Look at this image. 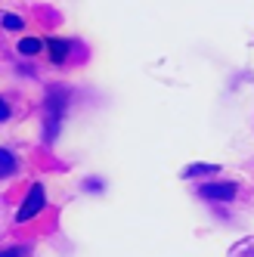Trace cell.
Returning a JSON list of instances; mask_svg holds the SVG:
<instances>
[{
  "label": "cell",
  "mask_w": 254,
  "mask_h": 257,
  "mask_svg": "<svg viewBox=\"0 0 254 257\" xmlns=\"http://www.w3.org/2000/svg\"><path fill=\"white\" fill-rule=\"evenodd\" d=\"M65 102H68V90L53 84L47 90V102H44V112H47V140L53 143L59 134V124H62V115H65Z\"/></svg>",
  "instance_id": "cell-1"
},
{
  "label": "cell",
  "mask_w": 254,
  "mask_h": 257,
  "mask_svg": "<svg viewBox=\"0 0 254 257\" xmlns=\"http://www.w3.org/2000/svg\"><path fill=\"white\" fill-rule=\"evenodd\" d=\"M44 205H47V192H44L41 183H34L28 189V195H25V205L19 208V214H16V220H19V223H28L31 217H38L44 211Z\"/></svg>",
  "instance_id": "cell-2"
},
{
  "label": "cell",
  "mask_w": 254,
  "mask_h": 257,
  "mask_svg": "<svg viewBox=\"0 0 254 257\" xmlns=\"http://www.w3.org/2000/svg\"><path fill=\"white\" fill-rule=\"evenodd\" d=\"M198 195L208 201H232L235 198V183H208L198 189Z\"/></svg>",
  "instance_id": "cell-3"
},
{
  "label": "cell",
  "mask_w": 254,
  "mask_h": 257,
  "mask_svg": "<svg viewBox=\"0 0 254 257\" xmlns=\"http://www.w3.org/2000/svg\"><path fill=\"white\" fill-rule=\"evenodd\" d=\"M16 168H19V161H16V155L10 149H0V177H13Z\"/></svg>",
  "instance_id": "cell-4"
},
{
  "label": "cell",
  "mask_w": 254,
  "mask_h": 257,
  "mask_svg": "<svg viewBox=\"0 0 254 257\" xmlns=\"http://www.w3.org/2000/svg\"><path fill=\"white\" fill-rule=\"evenodd\" d=\"M220 168H217V164H186L183 168V180H189V177H205V174H217Z\"/></svg>",
  "instance_id": "cell-5"
},
{
  "label": "cell",
  "mask_w": 254,
  "mask_h": 257,
  "mask_svg": "<svg viewBox=\"0 0 254 257\" xmlns=\"http://www.w3.org/2000/svg\"><path fill=\"white\" fill-rule=\"evenodd\" d=\"M47 47H50V59L53 62H62L68 56V44L65 41H47Z\"/></svg>",
  "instance_id": "cell-6"
},
{
  "label": "cell",
  "mask_w": 254,
  "mask_h": 257,
  "mask_svg": "<svg viewBox=\"0 0 254 257\" xmlns=\"http://www.w3.org/2000/svg\"><path fill=\"white\" fill-rule=\"evenodd\" d=\"M44 47H47V44H44V41H38V38H25V41L19 44V50L25 53V56H38Z\"/></svg>",
  "instance_id": "cell-7"
},
{
  "label": "cell",
  "mask_w": 254,
  "mask_h": 257,
  "mask_svg": "<svg viewBox=\"0 0 254 257\" xmlns=\"http://www.w3.org/2000/svg\"><path fill=\"white\" fill-rule=\"evenodd\" d=\"M0 22H4L7 31H22V28H25L22 16H13V13H4V16H0Z\"/></svg>",
  "instance_id": "cell-8"
},
{
  "label": "cell",
  "mask_w": 254,
  "mask_h": 257,
  "mask_svg": "<svg viewBox=\"0 0 254 257\" xmlns=\"http://www.w3.org/2000/svg\"><path fill=\"white\" fill-rule=\"evenodd\" d=\"M232 257H254V238H242V242L232 248Z\"/></svg>",
  "instance_id": "cell-9"
},
{
  "label": "cell",
  "mask_w": 254,
  "mask_h": 257,
  "mask_svg": "<svg viewBox=\"0 0 254 257\" xmlns=\"http://www.w3.org/2000/svg\"><path fill=\"white\" fill-rule=\"evenodd\" d=\"M25 254H28V248H22V245H13V248L0 251V257H25Z\"/></svg>",
  "instance_id": "cell-10"
},
{
  "label": "cell",
  "mask_w": 254,
  "mask_h": 257,
  "mask_svg": "<svg viewBox=\"0 0 254 257\" xmlns=\"http://www.w3.org/2000/svg\"><path fill=\"white\" fill-rule=\"evenodd\" d=\"M10 115H13V112H10V105H7L4 99H0V121H7Z\"/></svg>",
  "instance_id": "cell-11"
}]
</instances>
